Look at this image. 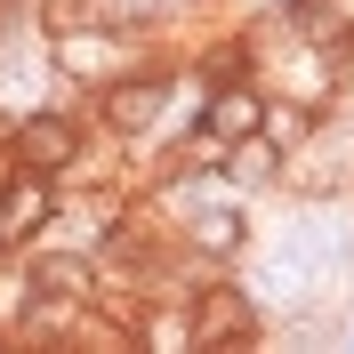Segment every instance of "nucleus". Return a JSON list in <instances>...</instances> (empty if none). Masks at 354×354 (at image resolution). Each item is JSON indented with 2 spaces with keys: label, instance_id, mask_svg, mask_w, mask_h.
I'll return each instance as SVG.
<instances>
[{
  "label": "nucleus",
  "instance_id": "6e6552de",
  "mask_svg": "<svg viewBox=\"0 0 354 354\" xmlns=\"http://www.w3.org/2000/svg\"><path fill=\"white\" fill-rule=\"evenodd\" d=\"M234 8H242V17H282L290 0H234Z\"/></svg>",
  "mask_w": 354,
  "mask_h": 354
},
{
  "label": "nucleus",
  "instance_id": "f03ea898",
  "mask_svg": "<svg viewBox=\"0 0 354 354\" xmlns=\"http://www.w3.org/2000/svg\"><path fill=\"white\" fill-rule=\"evenodd\" d=\"M185 330H194V354H250L266 338V314L242 282L209 274V282L185 290Z\"/></svg>",
  "mask_w": 354,
  "mask_h": 354
},
{
  "label": "nucleus",
  "instance_id": "0eeeda50",
  "mask_svg": "<svg viewBox=\"0 0 354 354\" xmlns=\"http://www.w3.org/2000/svg\"><path fill=\"white\" fill-rule=\"evenodd\" d=\"M290 161H282V145H266V137H242V145H225V177L234 185H274Z\"/></svg>",
  "mask_w": 354,
  "mask_h": 354
},
{
  "label": "nucleus",
  "instance_id": "f257e3e1",
  "mask_svg": "<svg viewBox=\"0 0 354 354\" xmlns=\"http://www.w3.org/2000/svg\"><path fill=\"white\" fill-rule=\"evenodd\" d=\"M169 105H177V65H137V73H121V81H105L88 97V121L105 137H121V145H153Z\"/></svg>",
  "mask_w": 354,
  "mask_h": 354
},
{
  "label": "nucleus",
  "instance_id": "7ed1b4c3",
  "mask_svg": "<svg viewBox=\"0 0 354 354\" xmlns=\"http://www.w3.org/2000/svg\"><path fill=\"white\" fill-rule=\"evenodd\" d=\"M88 137H97L88 113H73V105H32V113H17V169H41V177L65 185V169L88 153Z\"/></svg>",
  "mask_w": 354,
  "mask_h": 354
},
{
  "label": "nucleus",
  "instance_id": "39448f33",
  "mask_svg": "<svg viewBox=\"0 0 354 354\" xmlns=\"http://www.w3.org/2000/svg\"><path fill=\"white\" fill-rule=\"evenodd\" d=\"M177 242L194 250V258H209V266H234L250 250V209H242V201H185Z\"/></svg>",
  "mask_w": 354,
  "mask_h": 354
},
{
  "label": "nucleus",
  "instance_id": "423d86ee",
  "mask_svg": "<svg viewBox=\"0 0 354 354\" xmlns=\"http://www.w3.org/2000/svg\"><path fill=\"white\" fill-rule=\"evenodd\" d=\"M258 121H266V88H258V73H242V81H209V88H201V129H209V137L242 145V137H258Z\"/></svg>",
  "mask_w": 354,
  "mask_h": 354
},
{
  "label": "nucleus",
  "instance_id": "20e7f679",
  "mask_svg": "<svg viewBox=\"0 0 354 354\" xmlns=\"http://www.w3.org/2000/svg\"><path fill=\"white\" fill-rule=\"evenodd\" d=\"M48 218H57V177L41 169L0 177V258H24L32 242H48Z\"/></svg>",
  "mask_w": 354,
  "mask_h": 354
}]
</instances>
